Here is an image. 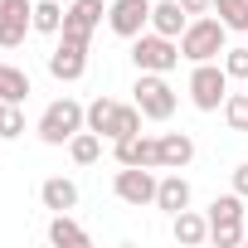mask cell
<instances>
[{
	"mask_svg": "<svg viewBox=\"0 0 248 248\" xmlns=\"http://www.w3.org/2000/svg\"><path fill=\"white\" fill-rule=\"evenodd\" d=\"M83 127H88V107L73 102V97H59V102H49L44 117H39V141H44V146H63V141H73Z\"/></svg>",
	"mask_w": 248,
	"mask_h": 248,
	"instance_id": "cell-1",
	"label": "cell"
},
{
	"mask_svg": "<svg viewBox=\"0 0 248 248\" xmlns=\"http://www.w3.org/2000/svg\"><path fill=\"white\" fill-rule=\"evenodd\" d=\"M229 25L224 20H204V15H195L190 25H185V34H180V59H190V63H209V59H219L229 44Z\"/></svg>",
	"mask_w": 248,
	"mask_h": 248,
	"instance_id": "cell-2",
	"label": "cell"
},
{
	"mask_svg": "<svg viewBox=\"0 0 248 248\" xmlns=\"http://www.w3.org/2000/svg\"><path fill=\"white\" fill-rule=\"evenodd\" d=\"M248 233H243V195H214L209 204V243L219 248H238Z\"/></svg>",
	"mask_w": 248,
	"mask_h": 248,
	"instance_id": "cell-3",
	"label": "cell"
},
{
	"mask_svg": "<svg viewBox=\"0 0 248 248\" xmlns=\"http://www.w3.org/2000/svg\"><path fill=\"white\" fill-rule=\"evenodd\" d=\"M132 63L141 68V73H170L175 63H180V39H170V34H137V44H132Z\"/></svg>",
	"mask_w": 248,
	"mask_h": 248,
	"instance_id": "cell-4",
	"label": "cell"
},
{
	"mask_svg": "<svg viewBox=\"0 0 248 248\" xmlns=\"http://www.w3.org/2000/svg\"><path fill=\"white\" fill-rule=\"evenodd\" d=\"M224 97H229V73H224V63H195V73H190V102L200 107V112H219L224 107Z\"/></svg>",
	"mask_w": 248,
	"mask_h": 248,
	"instance_id": "cell-5",
	"label": "cell"
},
{
	"mask_svg": "<svg viewBox=\"0 0 248 248\" xmlns=\"http://www.w3.org/2000/svg\"><path fill=\"white\" fill-rule=\"evenodd\" d=\"M132 93H137L141 117H151V122H166V117L175 112V88L166 83V73H141Z\"/></svg>",
	"mask_w": 248,
	"mask_h": 248,
	"instance_id": "cell-6",
	"label": "cell"
},
{
	"mask_svg": "<svg viewBox=\"0 0 248 248\" xmlns=\"http://www.w3.org/2000/svg\"><path fill=\"white\" fill-rule=\"evenodd\" d=\"M156 175H151V166H122L117 170V180H112V190H117V200H127V204H156Z\"/></svg>",
	"mask_w": 248,
	"mask_h": 248,
	"instance_id": "cell-7",
	"label": "cell"
},
{
	"mask_svg": "<svg viewBox=\"0 0 248 248\" xmlns=\"http://www.w3.org/2000/svg\"><path fill=\"white\" fill-rule=\"evenodd\" d=\"M97 25H102V0H68V5H63V30H59V34L88 44Z\"/></svg>",
	"mask_w": 248,
	"mask_h": 248,
	"instance_id": "cell-8",
	"label": "cell"
},
{
	"mask_svg": "<svg viewBox=\"0 0 248 248\" xmlns=\"http://www.w3.org/2000/svg\"><path fill=\"white\" fill-rule=\"evenodd\" d=\"M107 25H112V34H122V39L146 34V25H151V0H112Z\"/></svg>",
	"mask_w": 248,
	"mask_h": 248,
	"instance_id": "cell-9",
	"label": "cell"
},
{
	"mask_svg": "<svg viewBox=\"0 0 248 248\" xmlns=\"http://www.w3.org/2000/svg\"><path fill=\"white\" fill-rule=\"evenodd\" d=\"M49 73H54L59 83L83 78V73H88V44H78V39H59V49L49 54Z\"/></svg>",
	"mask_w": 248,
	"mask_h": 248,
	"instance_id": "cell-10",
	"label": "cell"
},
{
	"mask_svg": "<svg viewBox=\"0 0 248 248\" xmlns=\"http://www.w3.org/2000/svg\"><path fill=\"white\" fill-rule=\"evenodd\" d=\"M117 166H151L161 170V137H122L117 141Z\"/></svg>",
	"mask_w": 248,
	"mask_h": 248,
	"instance_id": "cell-11",
	"label": "cell"
},
{
	"mask_svg": "<svg viewBox=\"0 0 248 248\" xmlns=\"http://www.w3.org/2000/svg\"><path fill=\"white\" fill-rule=\"evenodd\" d=\"M156 209H166V214H180V209H190V180H185L180 170L161 175V185H156Z\"/></svg>",
	"mask_w": 248,
	"mask_h": 248,
	"instance_id": "cell-12",
	"label": "cell"
},
{
	"mask_svg": "<svg viewBox=\"0 0 248 248\" xmlns=\"http://www.w3.org/2000/svg\"><path fill=\"white\" fill-rule=\"evenodd\" d=\"M185 25H190V15H185L180 0H156V5H151V30H156V34L180 39V34H185Z\"/></svg>",
	"mask_w": 248,
	"mask_h": 248,
	"instance_id": "cell-13",
	"label": "cell"
},
{
	"mask_svg": "<svg viewBox=\"0 0 248 248\" xmlns=\"http://www.w3.org/2000/svg\"><path fill=\"white\" fill-rule=\"evenodd\" d=\"M39 200H44V209L68 214V209H78V185H73V180H63V175H49V180L39 185Z\"/></svg>",
	"mask_w": 248,
	"mask_h": 248,
	"instance_id": "cell-14",
	"label": "cell"
},
{
	"mask_svg": "<svg viewBox=\"0 0 248 248\" xmlns=\"http://www.w3.org/2000/svg\"><path fill=\"white\" fill-rule=\"evenodd\" d=\"M195 161V141L185 132H166L161 137V170H185Z\"/></svg>",
	"mask_w": 248,
	"mask_h": 248,
	"instance_id": "cell-15",
	"label": "cell"
},
{
	"mask_svg": "<svg viewBox=\"0 0 248 248\" xmlns=\"http://www.w3.org/2000/svg\"><path fill=\"white\" fill-rule=\"evenodd\" d=\"M170 233H175V243H185V248L209 243V219H200L195 209H180V214H170Z\"/></svg>",
	"mask_w": 248,
	"mask_h": 248,
	"instance_id": "cell-16",
	"label": "cell"
},
{
	"mask_svg": "<svg viewBox=\"0 0 248 248\" xmlns=\"http://www.w3.org/2000/svg\"><path fill=\"white\" fill-rule=\"evenodd\" d=\"M137 132H141V107H137V102H117L112 117H107V132H102V137L122 141V137H137Z\"/></svg>",
	"mask_w": 248,
	"mask_h": 248,
	"instance_id": "cell-17",
	"label": "cell"
},
{
	"mask_svg": "<svg viewBox=\"0 0 248 248\" xmlns=\"http://www.w3.org/2000/svg\"><path fill=\"white\" fill-rule=\"evenodd\" d=\"M49 243H54V248H88V229L73 224L68 214H54V224H49Z\"/></svg>",
	"mask_w": 248,
	"mask_h": 248,
	"instance_id": "cell-18",
	"label": "cell"
},
{
	"mask_svg": "<svg viewBox=\"0 0 248 248\" xmlns=\"http://www.w3.org/2000/svg\"><path fill=\"white\" fill-rule=\"evenodd\" d=\"M30 97V73L15 63H0V102H25Z\"/></svg>",
	"mask_w": 248,
	"mask_h": 248,
	"instance_id": "cell-19",
	"label": "cell"
},
{
	"mask_svg": "<svg viewBox=\"0 0 248 248\" xmlns=\"http://www.w3.org/2000/svg\"><path fill=\"white\" fill-rule=\"evenodd\" d=\"M30 15H34V10H30ZM30 15H5V20H0V49H20V44H25V34L34 30Z\"/></svg>",
	"mask_w": 248,
	"mask_h": 248,
	"instance_id": "cell-20",
	"label": "cell"
},
{
	"mask_svg": "<svg viewBox=\"0 0 248 248\" xmlns=\"http://www.w3.org/2000/svg\"><path fill=\"white\" fill-rule=\"evenodd\" d=\"M30 20H34L39 34H59V30H63V0H39Z\"/></svg>",
	"mask_w": 248,
	"mask_h": 248,
	"instance_id": "cell-21",
	"label": "cell"
},
{
	"mask_svg": "<svg viewBox=\"0 0 248 248\" xmlns=\"http://www.w3.org/2000/svg\"><path fill=\"white\" fill-rule=\"evenodd\" d=\"M68 156H73V161H78V166H93V161H97V156H102V137H97V132H88V127H83V132H78V137H73V141H68Z\"/></svg>",
	"mask_w": 248,
	"mask_h": 248,
	"instance_id": "cell-22",
	"label": "cell"
},
{
	"mask_svg": "<svg viewBox=\"0 0 248 248\" xmlns=\"http://www.w3.org/2000/svg\"><path fill=\"white\" fill-rule=\"evenodd\" d=\"M224 122H229V132H248V93L224 97Z\"/></svg>",
	"mask_w": 248,
	"mask_h": 248,
	"instance_id": "cell-23",
	"label": "cell"
},
{
	"mask_svg": "<svg viewBox=\"0 0 248 248\" xmlns=\"http://www.w3.org/2000/svg\"><path fill=\"white\" fill-rule=\"evenodd\" d=\"M25 132V112L20 102H0V141H15Z\"/></svg>",
	"mask_w": 248,
	"mask_h": 248,
	"instance_id": "cell-24",
	"label": "cell"
},
{
	"mask_svg": "<svg viewBox=\"0 0 248 248\" xmlns=\"http://www.w3.org/2000/svg\"><path fill=\"white\" fill-rule=\"evenodd\" d=\"M214 10H219V20L229 30H243L248 25V0H214Z\"/></svg>",
	"mask_w": 248,
	"mask_h": 248,
	"instance_id": "cell-25",
	"label": "cell"
},
{
	"mask_svg": "<svg viewBox=\"0 0 248 248\" xmlns=\"http://www.w3.org/2000/svg\"><path fill=\"white\" fill-rule=\"evenodd\" d=\"M112 107H117L112 97H93V102H88V132H97V137L107 132V117H112Z\"/></svg>",
	"mask_w": 248,
	"mask_h": 248,
	"instance_id": "cell-26",
	"label": "cell"
},
{
	"mask_svg": "<svg viewBox=\"0 0 248 248\" xmlns=\"http://www.w3.org/2000/svg\"><path fill=\"white\" fill-rule=\"evenodd\" d=\"M224 73L229 78H248V49H224Z\"/></svg>",
	"mask_w": 248,
	"mask_h": 248,
	"instance_id": "cell-27",
	"label": "cell"
},
{
	"mask_svg": "<svg viewBox=\"0 0 248 248\" xmlns=\"http://www.w3.org/2000/svg\"><path fill=\"white\" fill-rule=\"evenodd\" d=\"M34 5H30V0H0V20H5V15H30Z\"/></svg>",
	"mask_w": 248,
	"mask_h": 248,
	"instance_id": "cell-28",
	"label": "cell"
},
{
	"mask_svg": "<svg viewBox=\"0 0 248 248\" xmlns=\"http://www.w3.org/2000/svg\"><path fill=\"white\" fill-rule=\"evenodd\" d=\"M233 190L248 200V161H243V166H233Z\"/></svg>",
	"mask_w": 248,
	"mask_h": 248,
	"instance_id": "cell-29",
	"label": "cell"
},
{
	"mask_svg": "<svg viewBox=\"0 0 248 248\" xmlns=\"http://www.w3.org/2000/svg\"><path fill=\"white\" fill-rule=\"evenodd\" d=\"M180 5H185V15L195 20V15H204V10H214V0H180Z\"/></svg>",
	"mask_w": 248,
	"mask_h": 248,
	"instance_id": "cell-30",
	"label": "cell"
},
{
	"mask_svg": "<svg viewBox=\"0 0 248 248\" xmlns=\"http://www.w3.org/2000/svg\"><path fill=\"white\" fill-rule=\"evenodd\" d=\"M63 5H68V0H63Z\"/></svg>",
	"mask_w": 248,
	"mask_h": 248,
	"instance_id": "cell-31",
	"label": "cell"
},
{
	"mask_svg": "<svg viewBox=\"0 0 248 248\" xmlns=\"http://www.w3.org/2000/svg\"><path fill=\"white\" fill-rule=\"evenodd\" d=\"M243 243H248V238H243Z\"/></svg>",
	"mask_w": 248,
	"mask_h": 248,
	"instance_id": "cell-32",
	"label": "cell"
},
{
	"mask_svg": "<svg viewBox=\"0 0 248 248\" xmlns=\"http://www.w3.org/2000/svg\"><path fill=\"white\" fill-rule=\"evenodd\" d=\"M243 30H248V25H243Z\"/></svg>",
	"mask_w": 248,
	"mask_h": 248,
	"instance_id": "cell-33",
	"label": "cell"
}]
</instances>
